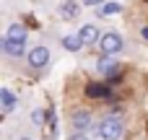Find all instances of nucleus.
<instances>
[{"mask_svg":"<svg viewBox=\"0 0 148 140\" xmlns=\"http://www.w3.org/2000/svg\"><path fill=\"white\" fill-rule=\"evenodd\" d=\"M140 36H143V39H148V26H143V31H140Z\"/></svg>","mask_w":148,"mask_h":140,"instance_id":"17","label":"nucleus"},{"mask_svg":"<svg viewBox=\"0 0 148 140\" xmlns=\"http://www.w3.org/2000/svg\"><path fill=\"white\" fill-rule=\"evenodd\" d=\"M99 44H101V52H104V55H114V52L122 49V39H120V34H114V31L104 34Z\"/></svg>","mask_w":148,"mask_h":140,"instance_id":"2","label":"nucleus"},{"mask_svg":"<svg viewBox=\"0 0 148 140\" xmlns=\"http://www.w3.org/2000/svg\"><path fill=\"white\" fill-rule=\"evenodd\" d=\"M81 44H83V42H81V36H65V39H62V47H65V49H70V52H78V49H81Z\"/></svg>","mask_w":148,"mask_h":140,"instance_id":"9","label":"nucleus"},{"mask_svg":"<svg viewBox=\"0 0 148 140\" xmlns=\"http://www.w3.org/2000/svg\"><path fill=\"white\" fill-rule=\"evenodd\" d=\"M86 94H88L91 99H99V96H107V88H104L101 83H91V86L86 88Z\"/></svg>","mask_w":148,"mask_h":140,"instance_id":"10","label":"nucleus"},{"mask_svg":"<svg viewBox=\"0 0 148 140\" xmlns=\"http://www.w3.org/2000/svg\"><path fill=\"white\" fill-rule=\"evenodd\" d=\"M70 140H88V138H86V132H75Z\"/></svg>","mask_w":148,"mask_h":140,"instance_id":"15","label":"nucleus"},{"mask_svg":"<svg viewBox=\"0 0 148 140\" xmlns=\"http://www.w3.org/2000/svg\"><path fill=\"white\" fill-rule=\"evenodd\" d=\"M99 3H104V0H83V5H99Z\"/></svg>","mask_w":148,"mask_h":140,"instance_id":"16","label":"nucleus"},{"mask_svg":"<svg viewBox=\"0 0 148 140\" xmlns=\"http://www.w3.org/2000/svg\"><path fill=\"white\" fill-rule=\"evenodd\" d=\"M122 8L117 5V3H107V5H101L99 8V16H112V13H120Z\"/></svg>","mask_w":148,"mask_h":140,"instance_id":"12","label":"nucleus"},{"mask_svg":"<svg viewBox=\"0 0 148 140\" xmlns=\"http://www.w3.org/2000/svg\"><path fill=\"white\" fill-rule=\"evenodd\" d=\"M60 13H62V18H75V16H78V5H75V3H65V5L60 8Z\"/></svg>","mask_w":148,"mask_h":140,"instance_id":"11","label":"nucleus"},{"mask_svg":"<svg viewBox=\"0 0 148 140\" xmlns=\"http://www.w3.org/2000/svg\"><path fill=\"white\" fill-rule=\"evenodd\" d=\"M0 104H3V112H10L16 107V96L8 91V88H0Z\"/></svg>","mask_w":148,"mask_h":140,"instance_id":"7","label":"nucleus"},{"mask_svg":"<svg viewBox=\"0 0 148 140\" xmlns=\"http://www.w3.org/2000/svg\"><path fill=\"white\" fill-rule=\"evenodd\" d=\"M68 3H75V0H68Z\"/></svg>","mask_w":148,"mask_h":140,"instance_id":"19","label":"nucleus"},{"mask_svg":"<svg viewBox=\"0 0 148 140\" xmlns=\"http://www.w3.org/2000/svg\"><path fill=\"white\" fill-rule=\"evenodd\" d=\"M23 47H26V42H21V39H10V36L3 39V49L8 55H13V57H21L23 55Z\"/></svg>","mask_w":148,"mask_h":140,"instance_id":"4","label":"nucleus"},{"mask_svg":"<svg viewBox=\"0 0 148 140\" xmlns=\"http://www.w3.org/2000/svg\"><path fill=\"white\" fill-rule=\"evenodd\" d=\"M73 127H75L78 132H86V130L91 127V117H88L86 112H75V114H73Z\"/></svg>","mask_w":148,"mask_h":140,"instance_id":"6","label":"nucleus"},{"mask_svg":"<svg viewBox=\"0 0 148 140\" xmlns=\"http://www.w3.org/2000/svg\"><path fill=\"white\" fill-rule=\"evenodd\" d=\"M31 122H34V125H44V112L34 109V112H31Z\"/></svg>","mask_w":148,"mask_h":140,"instance_id":"14","label":"nucleus"},{"mask_svg":"<svg viewBox=\"0 0 148 140\" xmlns=\"http://www.w3.org/2000/svg\"><path fill=\"white\" fill-rule=\"evenodd\" d=\"M99 135L104 140H117L122 135V122H120L117 117H107V120L99 125Z\"/></svg>","mask_w":148,"mask_h":140,"instance_id":"1","label":"nucleus"},{"mask_svg":"<svg viewBox=\"0 0 148 140\" xmlns=\"http://www.w3.org/2000/svg\"><path fill=\"white\" fill-rule=\"evenodd\" d=\"M47 62H49V49L47 47H34L29 52V65L31 68H44Z\"/></svg>","mask_w":148,"mask_h":140,"instance_id":"3","label":"nucleus"},{"mask_svg":"<svg viewBox=\"0 0 148 140\" xmlns=\"http://www.w3.org/2000/svg\"><path fill=\"white\" fill-rule=\"evenodd\" d=\"M78 36H81V42L83 44H94V42H101V34H99V29L96 26H83L81 31H78Z\"/></svg>","mask_w":148,"mask_h":140,"instance_id":"5","label":"nucleus"},{"mask_svg":"<svg viewBox=\"0 0 148 140\" xmlns=\"http://www.w3.org/2000/svg\"><path fill=\"white\" fill-rule=\"evenodd\" d=\"M18 140H29V138H18Z\"/></svg>","mask_w":148,"mask_h":140,"instance_id":"18","label":"nucleus"},{"mask_svg":"<svg viewBox=\"0 0 148 140\" xmlns=\"http://www.w3.org/2000/svg\"><path fill=\"white\" fill-rule=\"evenodd\" d=\"M8 36H10V39H21V42H26V29H23L21 23H13V26L8 29Z\"/></svg>","mask_w":148,"mask_h":140,"instance_id":"8","label":"nucleus"},{"mask_svg":"<svg viewBox=\"0 0 148 140\" xmlns=\"http://www.w3.org/2000/svg\"><path fill=\"white\" fill-rule=\"evenodd\" d=\"M99 70H101V73H109V70H112V60H109L107 55L99 60Z\"/></svg>","mask_w":148,"mask_h":140,"instance_id":"13","label":"nucleus"}]
</instances>
